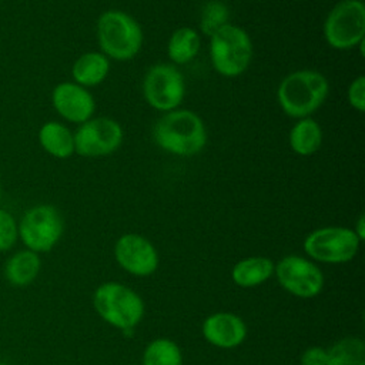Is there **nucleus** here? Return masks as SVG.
<instances>
[{
  "label": "nucleus",
  "mask_w": 365,
  "mask_h": 365,
  "mask_svg": "<svg viewBox=\"0 0 365 365\" xmlns=\"http://www.w3.org/2000/svg\"><path fill=\"white\" fill-rule=\"evenodd\" d=\"M154 143L164 151L178 157H192L207 144L202 118L185 108L164 113L153 127Z\"/></svg>",
  "instance_id": "1"
},
{
  "label": "nucleus",
  "mask_w": 365,
  "mask_h": 365,
  "mask_svg": "<svg viewBox=\"0 0 365 365\" xmlns=\"http://www.w3.org/2000/svg\"><path fill=\"white\" fill-rule=\"evenodd\" d=\"M329 83L317 70H297L287 74L278 88L277 100L281 110L292 118H305L315 113L327 100Z\"/></svg>",
  "instance_id": "2"
},
{
  "label": "nucleus",
  "mask_w": 365,
  "mask_h": 365,
  "mask_svg": "<svg viewBox=\"0 0 365 365\" xmlns=\"http://www.w3.org/2000/svg\"><path fill=\"white\" fill-rule=\"evenodd\" d=\"M97 43L108 58L125 61L135 57L143 47V30L137 20L121 10H107L97 20Z\"/></svg>",
  "instance_id": "3"
},
{
  "label": "nucleus",
  "mask_w": 365,
  "mask_h": 365,
  "mask_svg": "<svg viewBox=\"0 0 365 365\" xmlns=\"http://www.w3.org/2000/svg\"><path fill=\"white\" fill-rule=\"evenodd\" d=\"M97 314L110 325L125 332H133L144 315V302L131 288L120 282H104L93 295Z\"/></svg>",
  "instance_id": "4"
},
{
  "label": "nucleus",
  "mask_w": 365,
  "mask_h": 365,
  "mask_svg": "<svg viewBox=\"0 0 365 365\" xmlns=\"http://www.w3.org/2000/svg\"><path fill=\"white\" fill-rule=\"evenodd\" d=\"M210 58L214 70L222 77L241 76L252 60L250 34L237 24H225L210 37Z\"/></svg>",
  "instance_id": "5"
},
{
  "label": "nucleus",
  "mask_w": 365,
  "mask_h": 365,
  "mask_svg": "<svg viewBox=\"0 0 365 365\" xmlns=\"http://www.w3.org/2000/svg\"><path fill=\"white\" fill-rule=\"evenodd\" d=\"M365 37V6L358 0H341L327 14L324 38L336 50L358 47Z\"/></svg>",
  "instance_id": "6"
},
{
  "label": "nucleus",
  "mask_w": 365,
  "mask_h": 365,
  "mask_svg": "<svg viewBox=\"0 0 365 365\" xmlns=\"http://www.w3.org/2000/svg\"><path fill=\"white\" fill-rule=\"evenodd\" d=\"M64 222L60 211L50 204L34 205L19 222V237L27 250L48 252L60 241Z\"/></svg>",
  "instance_id": "7"
},
{
  "label": "nucleus",
  "mask_w": 365,
  "mask_h": 365,
  "mask_svg": "<svg viewBox=\"0 0 365 365\" xmlns=\"http://www.w3.org/2000/svg\"><path fill=\"white\" fill-rule=\"evenodd\" d=\"M359 238L346 227H322L304 240V251L315 261L344 264L351 261L359 248Z\"/></svg>",
  "instance_id": "8"
},
{
  "label": "nucleus",
  "mask_w": 365,
  "mask_h": 365,
  "mask_svg": "<svg viewBox=\"0 0 365 365\" xmlns=\"http://www.w3.org/2000/svg\"><path fill=\"white\" fill-rule=\"evenodd\" d=\"M144 100L154 110L167 113L181 106L185 96V81L180 70L167 63L151 66L143 80Z\"/></svg>",
  "instance_id": "9"
},
{
  "label": "nucleus",
  "mask_w": 365,
  "mask_h": 365,
  "mask_svg": "<svg viewBox=\"0 0 365 365\" xmlns=\"http://www.w3.org/2000/svg\"><path fill=\"white\" fill-rule=\"evenodd\" d=\"M124 138L123 127L110 117H91L74 133V151L81 157H106L118 150Z\"/></svg>",
  "instance_id": "10"
},
{
  "label": "nucleus",
  "mask_w": 365,
  "mask_h": 365,
  "mask_svg": "<svg viewBox=\"0 0 365 365\" xmlns=\"http://www.w3.org/2000/svg\"><path fill=\"white\" fill-rule=\"evenodd\" d=\"M279 285L299 298H314L324 287L322 271L299 255H287L274 267Z\"/></svg>",
  "instance_id": "11"
},
{
  "label": "nucleus",
  "mask_w": 365,
  "mask_h": 365,
  "mask_svg": "<svg viewBox=\"0 0 365 365\" xmlns=\"http://www.w3.org/2000/svg\"><path fill=\"white\" fill-rule=\"evenodd\" d=\"M114 257L120 267L137 277H148L158 267L155 247L143 235L128 232L114 245Z\"/></svg>",
  "instance_id": "12"
},
{
  "label": "nucleus",
  "mask_w": 365,
  "mask_h": 365,
  "mask_svg": "<svg viewBox=\"0 0 365 365\" xmlns=\"http://www.w3.org/2000/svg\"><path fill=\"white\" fill-rule=\"evenodd\" d=\"M51 104L60 117L76 124L90 120L96 110L93 94L74 81L58 83L51 91Z\"/></svg>",
  "instance_id": "13"
},
{
  "label": "nucleus",
  "mask_w": 365,
  "mask_h": 365,
  "mask_svg": "<svg viewBox=\"0 0 365 365\" xmlns=\"http://www.w3.org/2000/svg\"><path fill=\"white\" fill-rule=\"evenodd\" d=\"M204 338L214 346L230 349L241 345L247 336L244 321L231 312H215L202 324Z\"/></svg>",
  "instance_id": "14"
},
{
  "label": "nucleus",
  "mask_w": 365,
  "mask_h": 365,
  "mask_svg": "<svg viewBox=\"0 0 365 365\" xmlns=\"http://www.w3.org/2000/svg\"><path fill=\"white\" fill-rule=\"evenodd\" d=\"M110 73V58L101 51H86L71 66L74 83L88 88L101 84Z\"/></svg>",
  "instance_id": "15"
},
{
  "label": "nucleus",
  "mask_w": 365,
  "mask_h": 365,
  "mask_svg": "<svg viewBox=\"0 0 365 365\" xmlns=\"http://www.w3.org/2000/svg\"><path fill=\"white\" fill-rule=\"evenodd\" d=\"M38 143L47 154L58 160H66L76 153L74 133L58 121H47L40 127Z\"/></svg>",
  "instance_id": "16"
},
{
  "label": "nucleus",
  "mask_w": 365,
  "mask_h": 365,
  "mask_svg": "<svg viewBox=\"0 0 365 365\" xmlns=\"http://www.w3.org/2000/svg\"><path fill=\"white\" fill-rule=\"evenodd\" d=\"M322 138L324 134L319 123L311 117L299 118L291 127L288 135L291 150L301 157L315 154L322 145Z\"/></svg>",
  "instance_id": "17"
},
{
  "label": "nucleus",
  "mask_w": 365,
  "mask_h": 365,
  "mask_svg": "<svg viewBox=\"0 0 365 365\" xmlns=\"http://www.w3.org/2000/svg\"><path fill=\"white\" fill-rule=\"evenodd\" d=\"M41 261L37 252L23 250L13 254L4 265V277L13 287H27L38 275Z\"/></svg>",
  "instance_id": "18"
},
{
  "label": "nucleus",
  "mask_w": 365,
  "mask_h": 365,
  "mask_svg": "<svg viewBox=\"0 0 365 365\" xmlns=\"http://www.w3.org/2000/svg\"><path fill=\"white\" fill-rule=\"evenodd\" d=\"M274 274V262L267 257H248L238 261L231 271L232 281L241 288H252Z\"/></svg>",
  "instance_id": "19"
},
{
  "label": "nucleus",
  "mask_w": 365,
  "mask_h": 365,
  "mask_svg": "<svg viewBox=\"0 0 365 365\" xmlns=\"http://www.w3.org/2000/svg\"><path fill=\"white\" fill-rule=\"evenodd\" d=\"M201 48V37L192 27L184 26L173 31L167 43L168 58L175 64H187L197 57Z\"/></svg>",
  "instance_id": "20"
},
{
  "label": "nucleus",
  "mask_w": 365,
  "mask_h": 365,
  "mask_svg": "<svg viewBox=\"0 0 365 365\" xmlns=\"http://www.w3.org/2000/svg\"><path fill=\"white\" fill-rule=\"evenodd\" d=\"M327 354V365H365V344L361 338H342Z\"/></svg>",
  "instance_id": "21"
},
{
  "label": "nucleus",
  "mask_w": 365,
  "mask_h": 365,
  "mask_svg": "<svg viewBox=\"0 0 365 365\" xmlns=\"http://www.w3.org/2000/svg\"><path fill=\"white\" fill-rule=\"evenodd\" d=\"M143 365H182L181 349L168 338H157L144 349Z\"/></svg>",
  "instance_id": "22"
},
{
  "label": "nucleus",
  "mask_w": 365,
  "mask_h": 365,
  "mask_svg": "<svg viewBox=\"0 0 365 365\" xmlns=\"http://www.w3.org/2000/svg\"><path fill=\"white\" fill-rule=\"evenodd\" d=\"M230 23V9L221 0L207 1L200 14V30L202 34L211 37L215 31Z\"/></svg>",
  "instance_id": "23"
},
{
  "label": "nucleus",
  "mask_w": 365,
  "mask_h": 365,
  "mask_svg": "<svg viewBox=\"0 0 365 365\" xmlns=\"http://www.w3.org/2000/svg\"><path fill=\"white\" fill-rule=\"evenodd\" d=\"M19 237V225L14 220V217L0 208V251L10 250Z\"/></svg>",
  "instance_id": "24"
},
{
  "label": "nucleus",
  "mask_w": 365,
  "mask_h": 365,
  "mask_svg": "<svg viewBox=\"0 0 365 365\" xmlns=\"http://www.w3.org/2000/svg\"><path fill=\"white\" fill-rule=\"evenodd\" d=\"M346 98L349 106L354 110L359 113L365 110V77L364 76H358L351 81L346 91Z\"/></svg>",
  "instance_id": "25"
},
{
  "label": "nucleus",
  "mask_w": 365,
  "mask_h": 365,
  "mask_svg": "<svg viewBox=\"0 0 365 365\" xmlns=\"http://www.w3.org/2000/svg\"><path fill=\"white\" fill-rule=\"evenodd\" d=\"M327 349L322 346H311L301 355V365H327Z\"/></svg>",
  "instance_id": "26"
},
{
  "label": "nucleus",
  "mask_w": 365,
  "mask_h": 365,
  "mask_svg": "<svg viewBox=\"0 0 365 365\" xmlns=\"http://www.w3.org/2000/svg\"><path fill=\"white\" fill-rule=\"evenodd\" d=\"M354 232L356 234L359 241H362L365 238V217L364 215H359V218L356 220V224L354 227Z\"/></svg>",
  "instance_id": "27"
},
{
  "label": "nucleus",
  "mask_w": 365,
  "mask_h": 365,
  "mask_svg": "<svg viewBox=\"0 0 365 365\" xmlns=\"http://www.w3.org/2000/svg\"><path fill=\"white\" fill-rule=\"evenodd\" d=\"M0 198H1V184H0Z\"/></svg>",
  "instance_id": "28"
},
{
  "label": "nucleus",
  "mask_w": 365,
  "mask_h": 365,
  "mask_svg": "<svg viewBox=\"0 0 365 365\" xmlns=\"http://www.w3.org/2000/svg\"><path fill=\"white\" fill-rule=\"evenodd\" d=\"M358 1H364V0H358Z\"/></svg>",
  "instance_id": "29"
}]
</instances>
